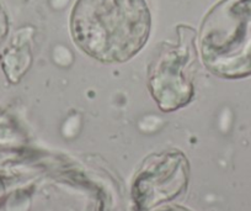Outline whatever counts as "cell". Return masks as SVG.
Here are the masks:
<instances>
[{
  "label": "cell",
  "instance_id": "1",
  "mask_svg": "<svg viewBox=\"0 0 251 211\" xmlns=\"http://www.w3.org/2000/svg\"><path fill=\"white\" fill-rule=\"evenodd\" d=\"M151 18L146 0H78L71 32L83 52L102 63H123L147 43Z\"/></svg>",
  "mask_w": 251,
  "mask_h": 211
},
{
  "label": "cell",
  "instance_id": "2",
  "mask_svg": "<svg viewBox=\"0 0 251 211\" xmlns=\"http://www.w3.org/2000/svg\"><path fill=\"white\" fill-rule=\"evenodd\" d=\"M207 69L224 79L251 76V0H222L207 13L200 32Z\"/></svg>",
  "mask_w": 251,
  "mask_h": 211
},
{
  "label": "cell",
  "instance_id": "3",
  "mask_svg": "<svg viewBox=\"0 0 251 211\" xmlns=\"http://www.w3.org/2000/svg\"><path fill=\"white\" fill-rule=\"evenodd\" d=\"M194 50L173 47L159 52L148 67V88L163 111L187 105L194 98Z\"/></svg>",
  "mask_w": 251,
  "mask_h": 211
}]
</instances>
